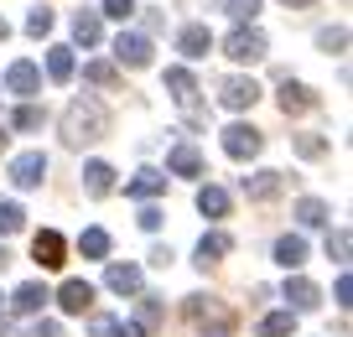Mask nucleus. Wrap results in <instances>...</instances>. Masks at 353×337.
<instances>
[{
	"label": "nucleus",
	"mask_w": 353,
	"mask_h": 337,
	"mask_svg": "<svg viewBox=\"0 0 353 337\" xmlns=\"http://www.w3.org/2000/svg\"><path fill=\"white\" fill-rule=\"evenodd\" d=\"M83 78H88L94 88H114V78H120V73H114V63H88Z\"/></svg>",
	"instance_id": "obj_33"
},
{
	"label": "nucleus",
	"mask_w": 353,
	"mask_h": 337,
	"mask_svg": "<svg viewBox=\"0 0 353 337\" xmlns=\"http://www.w3.org/2000/svg\"><path fill=\"white\" fill-rule=\"evenodd\" d=\"M198 213L203 218H223V213H229V192H223V187H198Z\"/></svg>",
	"instance_id": "obj_24"
},
{
	"label": "nucleus",
	"mask_w": 353,
	"mask_h": 337,
	"mask_svg": "<svg viewBox=\"0 0 353 337\" xmlns=\"http://www.w3.org/2000/svg\"><path fill=\"white\" fill-rule=\"evenodd\" d=\"M47 301H52V296H47V285H42V280H26L21 291L11 296V312H16V316H37Z\"/></svg>",
	"instance_id": "obj_12"
},
{
	"label": "nucleus",
	"mask_w": 353,
	"mask_h": 337,
	"mask_svg": "<svg viewBox=\"0 0 353 337\" xmlns=\"http://www.w3.org/2000/svg\"><path fill=\"white\" fill-rule=\"evenodd\" d=\"M0 151H6V125H0Z\"/></svg>",
	"instance_id": "obj_46"
},
{
	"label": "nucleus",
	"mask_w": 353,
	"mask_h": 337,
	"mask_svg": "<svg viewBox=\"0 0 353 337\" xmlns=\"http://www.w3.org/2000/svg\"><path fill=\"white\" fill-rule=\"evenodd\" d=\"M286 301H291V312H317L322 291L307 280V275H291V280H286Z\"/></svg>",
	"instance_id": "obj_11"
},
{
	"label": "nucleus",
	"mask_w": 353,
	"mask_h": 337,
	"mask_svg": "<svg viewBox=\"0 0 353 337\" xmlns=\"http://www.w3.org/2000/svg\"><path fill=\"white\" fill-rule=\"evenodd\" d=\"M244 192H250L254 203H270V197H281V172H254V176H244Z\"/></svg>",
	"instance_id": "obj_21"
},
{
	"label": "nucleus",
	"mask_w": 353,
	"mask_h": 337,
	"mask_svg": "<svg viewBox=\"0 0 353 337\" xmlns=\"http://www.w3.org/2000/svg\"><path fill=\"white\" fill-rule=\"evenodd\" d=\"M26 32H32V37H47V32H52V11H47V6H37V11L26 16Z\"/></svg>",
	"instance_id": "obj_37"
},
{
	"label": "nucleus",
	"mask_w": 353,
	"mask_h": 337,
	"mask_svg": "<svg viewBox=\"0 0 353 337\" xmlns=\"http://www.w3.org/2000/svg\"><path fill=\"white\" fill-rule=\"evenodd\" d=\"M161 322H166L161 296H141V301H135V327H141V332H156Z\"/></svg>",
	"instance_id": "obj_22"
},
{
	"label": "nucleus",
	"mask_w": 353,
	"mask_h": 337,
	"mask_svg": "<svg viewBox=\"0 0 353 337\" xmlns=\"http://www.w3.org/2000/svg\"><path fill=\"white\" fill-rule=\"evenodd\" d=\"M104 16H114V21H125V16H135V0H104Z\"/></svg>",
	"instance_id": "obj_39"
},
{
	"label": "nucleus",
	"mask_w": 353,
	"mask_h": 337,
	"mask_svg": "<svg viewBox=\"0 0 353 337\" xmlns=\"http://www.w3.org/2000/svg\"><path fill=\"white\" fill-rule=\"evenodd\" d=\"M348 254H353V234H348V229H332V234H327V260L343 265Z\"/></svg>",
	"instance_id": "obj_32"
},
{
	"label": "nucleus",
	"mask_w": 353,
	"mask_h": 337,
	"mask_svg": "<svg viewBox=\"0 0 353 337\" xmlns=\"http://www.w3.org/2000/svg\"><path fill=\"white\" fill-rule=\"evenodd\" d=\"M276 265L301 270V265H307V239H301V234H281L276 239Z\"/></svg>",
	"instance_id": "obj_18"
},
{
	"label": "nucleus",
	"mask_w": 353,
	"mask_h": 337,
	"mask_svg": "<svg viewBox=\"0 0 353 337\" xmlns=\"http://www.w3.org/2000/svg\"><path fill=\"white\" fill-rule=\"evenodd\" d=\"M156 192H166V172H156V166H141V172L125 182V197H156Z\"/></svg>",
	"instance_id": "obj_13"
},
{
	"label": "nucleus",
	"mask_w": 353,
	"mask_h": 337,
	"mask_svg": "<svg viewBox=\"0 0 353 337\" xmlns=\"http://www.w3.org/2000/svg\"><path fill=\"white\" fill-rule=\"evenodd\" d=\"M281 6H291V11H307V6H317V0H281Z\"/></svg>",
	"instance_id": "obj_43"
},
{
	"label": "nucleus",
	"mask_w": 353,
	"mask_h": 337,
	"mask_svg": "<svg viewBox=\"0 0 353 337\" xmlns=\"http://www.w3.org/2000/svg\"><path fill=\"white\" fill-rule=\"evenodd\" d=\"M254 99H260V83H254V78H223L219 83V104L223 109H250Z\"/></svg>",
	"instance_id": "obj_6"
},
{
	"label": "nucleus",
	"mask_w": 353,
	"mask_h": 337,
	"mask_svg": "<svg viewBox=\"0 0 353 337\" xmlns=\"http://www.w3.org/2000/svg\"><path fill=\"white\" fill-rule=\"evenodd\" d=\"M6 265H11V254H6V244H0V270H6Z\"/></svg>",
	"instance_id": "obj_44"
},
{
	"label": "nucleus",
	"mask_w": 353,
	"mask_h": 337,
	"mask_svg": "<svg viewBox=\"0 0 353 337\" xmlns=\"http://www.w3.org/2000/svg\"><path fill=\"white\" fill-rule=\"evenodd\" d=\"M296 218L307 223V229H322V223L332 218V207L322 203V197H301V203H296Z\"/></svg>",
	"instance_id": "obj_29"
},
{
	"label": "nucleus",
	"mask_w": 353,
	"mask_h": 337,
	"mask_svg": "<svg viewBox=\"0 0 353 337\" xmlns=\"http://www.w3.org/2000/svg\"><path fill=\"white\" fill-rule=\"evenodd\" d=\"M307 109H317V94H312L307 83H281V114H307Z\"/></svg>",
	"instance_id": "obj_14"
},
{
	"label": "nucleus",
	"mask_w": 353,
	"mask_h": 337,
	"mask_svg": "<svg viewBox=\"0 0 353 337\" xmlns=\"http://www.w3.org/2000/svg\"><path fill=\"white\" fill-rule=\"evenodd\" d=\"M42 176H47V156H42V151H21V156L11 161V182L26 187V192H32V187H42Z\"/></svg>",
	"instance_id": "obj_5"
},
{
	"label": "nucleus",
	"mask_w": 353,
	"mask_h": 337,
	"mask_svg": "<svg viewBox=\"0 0 353 337\" xmlns=\"http://www.w3.org/2000/svg\"><path fill=\"white\" fill-rule=\"evenodd\" d=\"M229 249H234V239H229V234H223V229L203 234V239H198V265H203V270H208V265H219V260H223V254H229Z\"/></svg>",
	"instance_id": "obj_19"
},
{
	"label": "nucleus",
	"mask_w": 353,
	"mask_h": 337,
	"mask_svg": "<svg viewBox=\"0 0 353 337\" xmlns=\"http://www.w3.org/2000/svg\"><path fill=\"white\" fill-rule=\"evenodd\" d=\"M57 306H63V312H88V306H94V285L88 280H63V291H57Z\"/></svg>",
	"instance_id": "obj_16"
},
{
	"label": "nucleus",
	"mask_w": 353,
	"mask_h": 337,
	"mask_svg": "<svg viewBox=\"0 0 353 337\" xmlns=\"http://www.w3.org/2000/svg\"><path fill=\"white\" fill-rule=\"evenodd\" d=\"M88 332H94V337H141V327H135V322H120V316H94V322H88Z\"/></svg>",
	"instance_id": "obj_27"
},
{
	"label": "nucleus",
	"mask_w": 353,
	"mask_h": 337,
	"mask_svg": "<svg viewBox=\"0 0 353 337\" xmlns=\"http://www.w3.org/2000/svg\"><path fill=\"white\" fill-rule=\"evenodd\" d=\"M99 135H110L104 104L99 99H73V104L63 109V141L68 145H88V141H99Z\"/></svg>",
	"instance_id": "obj_1"
},
{
	"label": "nucleus",
	"mask_w": 353,
	"mask_h": 337,
	"mask_svg": "<svg viewBox=\"0 0 353 337\" xmlns=\"http://www.w3.org/2000/svg\"><path fill=\"white\" fill-rule=\"evenodd\" d=\"M21 223H26V213H21V203H0V234H21Z\"/></svg>",
	"instance_id": "obj_31"
},
{
	"label": "nucleus",
	"mask_w": 353,
	"mask_h": 337,
	"mask_svg": "<svg viewBox=\"0 0 353 337\" xmlns=\"http://www.w3.org/2000/svg\"><path fill=\"white\" fill-rule=\"evenodd\" d=\"M104 285L120 291V296H135L141 291V265H110V270H104Z\"/></svg>",
	"instance_id": "obj_20"
},
{
	"label": "nucleus",
	"mask_w": 353,
	"mask_h": 337,
	"mask_svg": "<svg viewBox=\"0 0 353 337\" xmlns=\"http://www.w3.org/2000/svg\"><path fill=\"white\" fill-rule=\"evenodd\" d=\"M296 156L317 161V156H327V141H322V135H296Z\"/></svg>",
	"instance_id": "obj_35"
},
{
	"label": "nucleus",
	"mask_w": 353,
	"mask_h": 337,
	"mask_svg": "<svg viewBox=\"0 0 353 337\" xmlns=\"http://www.w3.org/2000/svg\"><path fill=\"white\" fill-rule=\"evenodd\" d=\"M166 88H172V99L188 109V114L198 109V78H192L188 68H166Z\"/></svg>",
	"instance_id": "obj_10"
},
{
	"label": "nucleus",
	"mask_w": 353,
	"mask_h": 337,
	"mask_svg": "<svg viewBox=\"0 0 353 337\" xmlns=\"http://www.w3.org/2000/svg\"><path fill=\"white\" fill-rule=\"evenodd\" d=\"M114 57H120L125 68H151V42L135 32H120L114 37Z\"/></svg>",
	"instance_id": "obj_8"
},
{
	"label": "nucleus",
	"mask_w": 353,
	"mask_h": 337,
	"mask_svg": "<svg viewBox=\"0 0 353 337\" xmlns=\"http://www.w3.org/2000/svg\"><path fill=\"white\" fill-rule=\"evenodd\" d=\"M6 88L21 94V99L42 94V68H37V63H11V68H6Z\"/></svg>",
	"instance_id": "obj_7"
},
{
	"label": "nucleus",
	"mask_w": 353,
	"mask_h": 337,
	"mask_svg": "<svg viewBox=\"0 0 353 337\" xmlns=\"http://www.w3.org/2000/svg\"><path fill=\"white\" fill-rule=\"evenodd\" d=\"M348 296H353V280H348V275H338V306H348Z\"/></svg>",
	"instance_id": "obj_42"
},
{
	"label": "nucleus",
	"mask_w": 353,
	"mask_h": 337,
	"mask_svg": "<svg viewBox=\"0 0 353 337\" xmlns=\"http://www.w3.org/2000/svg\"><path fill=\"white\" fill-rule=\"evenodd\" d=\"M166 172H172V176H203V151H198L192 141L172 145V156H166Z\"/></svg>",
	"instance_id": "obj_9"
},
{
	"label": "nucleus",
	"mask_w": 353,
	"mask_h": 337,
	"mask_svg": "<svg viewBox=\"0 0 353 337\" xmlns=\"http://www.w3.org/2000/svg\"><path fill=\"white\" fill-rule=\"evenodd\" d=\"M223 52H229L234 63H260V57L270 52V42H265V32H254V26H239V32H229Z\"/></svg>",
	"instance_id": "obj_3"
},
{
	"label": "nucleus",
	"mask_w": 353,
	"mask_h": 337,
	"mask_svg": "<svg viewBox=\"0 0 353 337\" xmlns=\"http://www.w3.org/2000/svg\"><path fill=\"white\" fill-rule=\"evenodd\" d=\"M47 78H52V83H68V78H73V47H47Z\"/></svg>",
	"instance_id": "obj_25"
},
{
	"label": "nucleus",
	"mask_w": 353,
	"mask_h": 337,
	"mask_svg": "<svg viewBox=\"0 0 353 337\" xmlns=\"http://www.w3.org/2000/svg\"><path fill=\"white\" fill-rule=\"evenodd\" d=\"M73 37H78L83 47H99V42H104V21H99V11H78V16H73Z\"/></svg>",
	"instance_id": "obj_23"
},
{
	"label": "nucleus",
	"mask_w": 353,
	"mask_h": 337,
	"mask_svg": "<svg viewBox=\"0 0 353 337\" xmlns=\"http://www.w3.org/2000/svg\"><path fill=\"white\" fill-rule=\"evenodd\" d=\"M260 151H265V135L254 130V125H229V130H223V156H234V161H254Z\"/></svg>",
	"instance_id": "obj_2"
},
{
	"label": "nucleus",
	"mask_w": 353,
	"mask_h": 337,
	"mask_svg": "<svg viewBox=\"0 0 353 337\" xmlns=\"http://www.w3.org/2000/svg\"><path fill=\"white\" fill-rule=\"evenodd\" d=\"M135 223H141L145 234H156V229H161V207H141V218H135Z\"/></svg>",
	"instance_id": "obj_40"
},
{
	"label": "nucleus",
	"mask_w": 353,
	"mask_h": 337,
	"mask_svg": "<svg viewBox=\"0 0 353 337\" xmlns=\"http://www.w3.org/2000/svg\"><path fill=\"white\" fill-rule=\"evenodd\" d=\"M188 316L192 322H219V332H229V312L213 296H188Z\"/></svg>",
	"instance_id": "obj_17"
},
{
	"label": "nucleus",
	"mask_w": 353,
	"mask_h": 337,
	"mask_svg": "<svg viewBox=\"0 0 353 337\" xmlns=\"http://www.w3.org/2000/svg\"><path fill=\"white\" fill-rule=\"evenodd\" d=\"M296 332V312H270L260 322V337H291Z\"/></svg>",
	"instance_id": "obj_30"
},
{
	"label": "nucleus",
	"mask_w": 353,
	"mask_h": 337,
	"mask_svg": "<svg viewBox=\"0 0 353 337\" xmlns=\"http://www.w3.org/2000/svg\"><path fill=\"white\" fill-rule=\"evenodd\" d=\"M11 125H16V130H37V125H42V109H37V104H21V109L11 114Z\"/></svg>",
	"instance_id": "obj_36"
},
{
	"label": "nucleus",
	"mask_w": 353,
	"mask_h": 337,
	"mask_svg": "<svg viewBox=\"0 0 353 337\" xmlns=\"http://www.w3.org/2000/svg\"><path fill=\"white\" fill-rule=\"evenodd\" d=\"M229 16H234V21H254V16H260V0H229Z\"/></svg>",
	"instance_id": "obj_38"
},
{
	"label": "nucleus",
	"mask_w": 353,
	"mask_h": 337,
	"mask_svg": "<svg viewBox=\"0 0 353 337\" xmlns=\"http://www.w3.org/2000/svg\"><path fill=\"white\" fill-rule=\"evenodd\" d=\"M317 47L322 52H343V47H348V32H343V26H327V32H317Z\"/></svg>",
	"instance_id": "obj_34"
},
{
	"label": "nucleus",
	"mask_w": 353,
	"mask_h": 337,
	"mask_svg": "<svg viewBox=\"0 0 353 337\" xmlns=\"http://www.w3.org/2000/svg\"><path fill=\"white\" fill-rule=\"evenodd\" d=\"M176 47L188 57H208V47H213V37H208V26H182V37H176Z\"/></svg>",
	"instance_id": "obj_26"
},
{
	"label": "nucleus",
	"mask_w": 353,
	"mask_h": 337,
	"mask_svg": "<svg viewBox=\"0 0 353 337\" xmlns=\"http://www.w3.org/2000/svg\"><path fill=\"white\" fill-rule=\"evenodd\" d=\"M78 254H83V260H104V254H110V234L104 229H83L78 234Z\"/></svg>",
	"instance_id": "obj_28"
},
{
	"label": "nucleus",
	"mask_w": 353,
	"mask_h": 337,
	"mask_svg": "<svg viewBox=\"0 0 353 337\" xmlns=\"http://www.w3.org/2000/svg\"><path fill=\"white\" fill-rule=\"evenodd\" d=\"M83 192L88 197H110L114 192V166L110 161H88L83 166Z\"/></svg>",
	"instance_id": "obj_15"
},
{
	"label": "nucleus",
	"mask_w": 353,
	"mask_h": 337,
	"mask_svg": "<svg viewBox=\"0 0 353 337\" xmlns=\"http://www.w3.org/2000/svg\"><path fill=\"white\" fill-rule=\"evenodd\" d=\"M32 337H63V327H57V322H37Z\"/></svg>",
	"instance_id": "obj_41"
},
{
	"label": "nucleus",
	"mask_w": 353,
	"mask_h": 337,
	"mask_svg": "<svg viewBox=\"0 0 353 337\" xmlns=\"http://www.w3.org/2000/svg\"><path fill=\"white\" fill-rule=\"evenodd\" d=\"M6 37H11V26H6V16H0V42H6Z\"/></svg>",
	"instance_id": "obj_45"
},
{
	"label": "nucleus",
	"mask_w": 353,
	"mask_h": 337,
	"mask_svg": "<svg viewBox=\"0 0 353 337\" xmlns=\"http://www.w3.org/2000/svg\"><path fill=\"white\" fill-rule=\"evenodd\" d=\"M63 254H68V244H63V234H52V229H42V234H37V239H32V260L37 265H42V270H63Z\"/></svg>",
	"instance_id": "obj_4"
}]
</instances>
